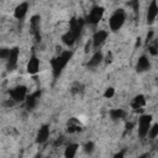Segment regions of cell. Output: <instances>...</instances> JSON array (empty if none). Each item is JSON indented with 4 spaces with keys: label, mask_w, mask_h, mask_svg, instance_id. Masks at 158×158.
<instances>
[{
    "label": "cell",
    "mask_w": 158,
    "mask_h": 158,
    "mask_svg": "<svg viewBox=\"0 0 158 158\" xmlns=\"http://www.w3.org/2000/svg\"><path fill=\"white\" fill-rule=\"evenodd\" d=\"M72 54H73L72 51H64V52H60L54 59L51 60L52 72H53V77L54 78H58L60 75V73L63 72L64 67L68 64L69 59L72 58Z\"/></svg>",
    "instance_id": "1"
},
{
    "label": "cell",
    "mask_w": 158,
    "mask_h": 158,
    "mask_svg": "<svg viewBox=\"0 0 158 158\" xmlns=\"http://www.w3.org/2000/svg\"><path fill=\"white\" fill-rule=\"evenodd\" d=\"M125 20H126V14H125V11H123L122 9H117V10H115L114 14H112V15L110 16V19H109V26H110V30L114 31V32L118 31V30L122 27Z\"/></svg>",
    "instance_id": "2"
},
{
    "label": "cell",
    "mask_w": 158,
    "mask_h": 158,
    "mask_svg": "<svg viewBox=\"0 0 158 158\" xmlns=\"http://www.w3.org/2000/svg\"><path fill=\"white\" fill-rule=\"evenodd\" d=\"M152 126V115L143 114L138 118V136L139 138H146L148 136V131Z\"/></svg>",
    "instance_id": "3"
},
{
    "label": "cell",
    "mask_w": 158,
    "mask_h": 158,
    "mask_svg": "<svg viewBox=\"0 0 158 158\" xmlns=\"http://www.w3.org/2000/svg\"><path fill=\"white\" fill-rule=\"evenodd\" d=\"M10 98L15 101V102H20V101H26L27 99V88L25 85H17L16 88L11 89L9 91Z\"/></svg>",
    "instance_id": "4"
},
{
    "label": "cell",
    "mask_w": 158,
    "mask_h": 158,
    "mask_svg": "<svg viewBox=\"0 0 158 158\" xmlns=\"http://www.w3.org/2000/svg\"><path fill=\"white\" fill-rule=\"evenodd\" d=\"M102 15H104V7H101V6H94L89 11V14L86 16V21L89 23H91V25H96L102 19Z\"/></svg>",
    "instance_id": "5"
},
{
    "label": "cell",
    "mask_w": 158,
    "mask_h": 158,
    "mask_svg": "<svg viewBox=\"0 0 158 158\" xmlns=\"http://www.w3.org/2000/svg\"><path fill=\"white\" fill-rule=\"evenodd\" d=\"M107 31H105V30H99V31H96L94 35H93V38H91V41H93V48H99L100 46H102L104 43H105V41L107 40Z\"/></svg>",
    "instance_id": "6"
},
{
    "label": "cell",
    "mask_w": 158,
    "mask_h": 158,
    "mask_svg": "<svg viewBox=\"0 0 158 158\" xmlns=\"http://www.w3.org/2000/svg\"><path fill=\"white\" fill-rule=\"evenodd\" d=\"M19 54H20L19 48H16V47L11 48L10 56H9L7 60H6V68H7V70H14V69L17 67V63H19Z\"/></svg>",
    "instance_id": "7"
},
{
    "label": "cell",
    "mask_w": 158,
    "mask_h": 158,
    "mask_svg": "<svg viewBox=\"0 0 158 158\" xmlns=\"http://www.w3.org/2000/svg\"><path fill=\"white\" fill-rule=\"evenodd\" d=\"M157 17H158V2L152 1L148 5V9H147V23L152 25L156 21Z\"/></svg>",
    "instance_id": "8"
},
{
    "label": "cell",
    "mask_w": 158,
    "mask_h": 158,
    "mask_svg": "<svg viewBox=\"0 0 158 158\" xmlns=\"http://www.w3.org/2000/svg\"><path fill=\"white\" fill-rule=\"evenodd\" d=\"M27 10H28V2H20V4L15 7V10H14V16H15V19L22 20V19L26 16Z\"/></svg>",
    "instance_id": "9"
},
{
    "label": "cell",
    "mask_w": 158,
    "mask_h": 158,
    "mask_svg": "<svg viewBox=\"0 0 158 158\" xmlns=\"http://www.w3.org/2000/svg\"><path fill=\"white\" fill-rule=\"evenodd\" d=\"M40 70V59L36 56H32L27 63V72L30 74H36Z\"/></svg>",
    "instance_id": "10"
},
{
    "label": "cell",
    "mask_w": 158,
    "mask_h": 158,
    "mask_svg": "<svg viewBox=\"0 0 158 158\" xmlns=\"http://www.w3.org/2000/svg\"><path fill=\"white\" fill-rule=\"evenodd\" d=\"M49 137V127L47 125H43L38 132H37V137H36V141L38 143H44Z\"/></svg>",
    "instance_id": "11"
},
{
    "label": "cell",
    "mask_w": 158,
    "mask_h": 158,
    "mask_svg": "<svg viewBox=\"0 0 158 158\" xmlns=\"http://www.w3.org/2000/svg\"><path fill=\"white\" fill-rule=\"evenodd\" d=\"M131 106H132V109L136 110V111L142 110V109L146 106V99H144V96H143L142 94L136 95V96L133 98L132 102H131Z\"/></svg>",
    "instance_id": "12"
},
{
    "label": "cell",
    "mask_w": 158,
    "mask_h": 158,
    "mask_svg": "<svg viewBox=\"0 0 158 158\" xmlns=\"http://www.w3.org/2000/svg\"><path fill=\"white\" fill-rule=\"evenodd\" d=\"M40 96H41V91L32 93L31 95H28V96H27V99H26V106H27V109H28V110L35 107V105L37 104V101H38Z\"/></svg>",
    "instance_id": "13"
},
{
    "label": "cell",
    "mask_w": 158,
    "mask_h": 158,
    "mask_svg": "<svg viewBox=\"0 0 158 158\" xmlns=\"http://www.w3.org/2000/svg\"><path fill=\"white\" fill-rule=\"evenodd\" d=\"M102 59H104V54H102L100 51H96V52L93 54V57L89 59L88 67H96V65H99V64L102 62Z\"/></svg>",
    "instance_id": "14"
},
{
    "label": "cell",
    "mask_w": 158,
    "mask_h": 158,
    "mask_svg": "<svg viewBox=\"0 0 158 158\" xmlns=\"http://www.w3.org/2000/svg\"><path fill=\"white\" fill-rule=\"evenodd\" d=\"M79 146L77 143H70L64 149V158H75V154L78 152Z\"/></svg>",
    "instance_id": "15"
},
{
    "label": "cell",
    "mask_w": 158,
    "mask_h": 158,
    "mask_svg": "<svg viewBox=\"0 0 158 158\" xmlns=\"http://www.w3.org/2000/svg\"><path fill=\"white\" fill-rule=\"evenodd\" d=\"M136 68H137L138 72H144V70L149 69V60H148V58H147L146 56L139 57L138 60H137V65H136Z\"/></svg>",
    "instance_id": "16"
},
{
    "label": "cell",
    "mask_w": 158,
    "mask_h": 158,
    "mask_svg": "<svg viewBox=\"0 0 158 158\" xmlns=\"http://www.w3.org/2000/svg\"><path fill=\"white\" fill-rule=\"evenodd\" d=\"M127 115V112L123 110V109H114L110 111V116L112 120H121V118H125Z\"/></svg>",
    "instance_id": "17"
},
{
    "label": "cell",
    "mask_w": 158,
    "mask_h": 158,
    "mask_svg": "<svg viewBox=\"0 0 158 158\" xmlns=\"http://www.w3.org/2000/svg\"><path fill=\"white\" fill-rule=\"evenodd\" d=\"M158 136V123H153L152 126H151V128H149V131H148V138L149 139H154L156 137Z\"/></svg>",
    "instance_id": "18"
},
{
    "label": "cell",
    "mask_w": 158,
    "mask_h": 158,
    "mask_svg": "<svg viewBox=\"0 0 158 158\" xmlns=\"http://www.w3.org/2000/svg\"><path fill=\"white\" fill-rule=\"evenodd\" d=\"M10 52H11V48H1V51H0V58L6 62L7 58H9V56H10Z\"/></svg>",
    "instance_id": "19"
},
{
    "label": "cell",
    "mask_w": 158,
    "mask_h": 158,
    "mask_svg": "<svg viewBox=\"0 0 158 158\" xmlns=\"http://www.w3.org/2000/svg\"><path fill=\"white\" fill-rule=\"evenodd\" d=\"M93 151H94V143H93L91 141L86 142V143L84 144V152L88 153V154H90V153H93Z\"/></svg>",
    "instance_id": "20"
},
{
    "label": "cell",
    "mask_w": 158,
    "mask_h": 158,
    "mask_svg": "<svg viewBox=\"0 0 158 158\" xmlns=\"http://www.w3.org/2000/svg\"><path fill=\"white\" fill-rule=\"evenodd\" d=\"M114 95H115V89H114V88H107L106 91L104 93V96H105L106 99H111Z\"/></svg>",
    "instance_id": "21"
},
{
    "label": "cell",
    "mask_w": 158,
    "mask_h": 158,
    "mask_svg": "<svg viewBox=\"0 0 158 158\" xmlns=\"http://www.w3.org/2000/svg\"><path fill=\"white\" fill-rule=\"evenodd\" d=\"M81 84H79V83H75L73 86H72V93H79V91H81Z\"/></svg>",
    "instance_id": "22"
},
{
    "label": "cell",
    "mask_w": 158,
    "mask_h": 158,
    "mask_svg": "<svg viewBox=\"0 0 158 158\" xmlns=\"http://www.w3.org/2000/svg\"><path fill=\"white\" fill-rule=\"evenodd\" d=\"M148 52H149L152 56H156V54H158V49H156L153 46H149V48H148Z\"/></svg>",
    "instance_id": "23"
},
{
    "label": "cell",
    "mask_w": 158,
    "mask_h": 158,
    "mask_svg": "<svg viewBox=\"0 0 158 158\" xmlns=\"http://www.w3.org/2000/svg\"><path fill=\"white\" fill-rule=\"evenodd\" d=\"M112 158H125V151H120V152H117Z\"/></svg>",
    "instance_id": "24"
},
{
    "label": "cell",
    "mask_w": 158,
    "mask_h": 158,
    "mask_svg": "<svg viewBox=\"0 0 158 158\" xmlns=\"http://www.w3.org/2000/svg\"><path fill=\"white\" fill-rule=\"evenodd\" d=\"M152 37H153V31H149V32L147 33V37H146V43L151 42V41H152Z\"/></svg>",
    "instance_id": "25"
},
{
    "label": "cell",
    "mask_w": 158,
    "mask_h": 158,
    "mask_svg": "<svg viewBox=\"0 0 158 158\" xmlns=\"http://www.w3.org/2000/svg\"><path fill=\"white\" fill-rule=\"evenodd\" d=\"M138 158H149V153H143V154H141Z\"/></svg>",
    "instance_id": "26"
},
{
    "label": "cell",
    "mask_w": 158,
    "mask_h": 158,
    "mask_svg": "<svg viewBox=\"0 0 158 158\" xmlns=\"http://www.w3.org/2000/svg\"><path fill=\"white\" fill-rule=\"evenodd\" d=\"M132 126H133V123H132V122H128V123L126 125V130H131Z\"/></svg>",
    "instance_id": "27"
},
{
    "label": "cell",
    "mask_w": 158,
    "mask_h": 158,
    "mask_svg": "<svg viewBox=\"0 0 158 158\" xmlns=\"http://www.w3.org/2000/svg\"><path fill=\"white\" fill-rule=\"evenodd\" d=\"M157 19H158V17H157Z\"/></svg>",
    "instance_id": "28"
}]
</instances>
